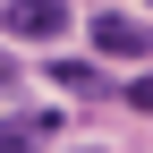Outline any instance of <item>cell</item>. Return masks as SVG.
I'll return each instance as SVG.
<instances>
[{
  "mask_svg": "<svg viewBox=\"0 0 153 153\" xmlns=\"http://www.w3.org/2000/svg\"><path fill=\"white\" fill-rule=\"evenodd\" d=\"M0 26H9L17 43H60V34H68V0H9Z\"/></svg>",
  "mask_w": 153,
  "mask_h": 153,
  "instance_id": "obj_1",
  "label": "cell"
},
{
  "mask_svg": "<svg viewBox=\"0 0 153 153\" xmlns=\"http://www.w3.org/2000/svg\"><path fill=\"white\" fill-rule=\"evenodd\" d=\"M145 43H153L145 17H119V9L94 17V51H102V60H145Z\"/></svg>",
  "mask_w": 153,
  "mask_h": 153,
  "instance_id": "obj_2",
  "label": "cell"
},
{
  "mask_svg": "<svg viewBox=\"0 0 153 153\" xmlns=\"http://www.w3.org/2000/svg\"><path fill=\"white\" fill-rule=\"evenodd\" d=\"M60 136V111H9L0 119V153H43Z\"/></svg>",
  "mask_w": 153,
  "mask_h": 153,
  "instance_id": "obj_3",
  "label": "cell"
},
{
  "mask_svg": "<svg viewBox=\"0 0 153 153\" xmlns=\"http://www.w3.org/2000/svg\"><path fill=\"white\" fill-rule=\"evenodd\" d=\"M51 85H68V94H102V68H94V60H51Z\"/></svg>",
  "mask_w": 153,
  "mask_h": 153,
  "instance_id": "obj_4",
  "label": "cell"
},
{
  "mask_svg": "<svg viewBox=\"0 0 153 153\" xmlns=\"http://www.w3.org/2000/svg\"><path fill=\"white\" fill-rule=\"evenodd\" d=\"M119 94H128V102H136V111H153V76H128Z\"/></svg>",
  "mask_w": 153,
  "mask_h": 153,
  "instance_id": "obj_5",
  "label": "cell"
},
{
  "mask_svg": "<svg viewBox=\"0 0 153 153\" xmlns=\"http://www.w3.org/2000/svg\"><path fill=\"white\" fill-rule=\"evenodd\" d=\"M9 85H17V60H9V51H0V94H9Z\"/></svg>",
  "mask_w": 153,
  "mask_h": 153,
  "instance_id": "obj_6",
  "label": "cell"
}]
</instances>
